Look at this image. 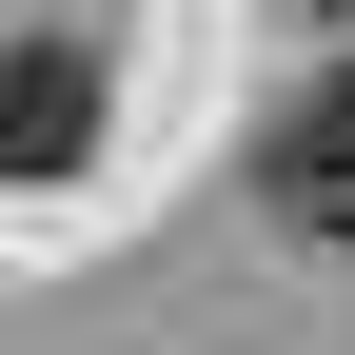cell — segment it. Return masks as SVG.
Returning a JSON list of instances; mask_svg holds the SVG:
<instances>
[{
  "mask_svg": "<svg viewBox=\"0 0 355 355\" xmlns=\"http://www.w3.org/2000/svg\"><path fill=\"white\" fill-rule=\"evenodd\" d=\"M79 158H99V60L0 20V178H79Z\"/></svg>",
  "mask_w": 355,
  "mask_h": 355,
  "instance_id": "1",
  "label": "cell"
},
{
  "mask_svg": "<svg viewBox=\"0 0 355 355\" xmlns=\"http://www.w3.org/2000/svg\"><path fill=\"white\" fill-rule=\"evenodd\" d=\"M257 178H277L296 237H355V60H336V79H296V119L257 139Z\"/></svg>",
  "mask_w": 355,
  "mask_h": 355,
  "instance_id": "2",
  "label": "cell"
}]
</instances>
